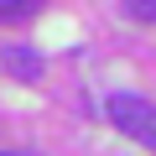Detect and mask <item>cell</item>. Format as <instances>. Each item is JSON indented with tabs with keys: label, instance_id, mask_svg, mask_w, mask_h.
<instances>
[{
	"label": "cell",
	"instance_id": "6da1fadb",
	"mask_svg": "<svg viewBox=\"0 0 156 156\" xmlns=\"http://www.w3.org/2000/svg\"><path fill=\"white\" fill-rule=\"evenodd\" d=\"M104 115H109L130 140H140L146 151H156V104H151V99H140V94H109V99H104Z\"/></svg>",
	"mask_w": 156,
	"mask_h": 156
},
{
	"label": "cell",
	"instance_id": "7a4b0ae2",
	"mask_svg": "<svg viewBox=\"0 0 156 156\" xmlns=\"http://www.w3.org/2000/svg\"><path fill=\"white\" fill-rule=\"evenodd\" d=\"M0 62H5V73H16V78H42V57L31 47H5Z\"/></svg>",
	"mask_w": 156,
	"mask_h": 156
},
{
	"label": "cell",
	"instance_id": "3957f363",
	"mask_svg": "<svg viewBox=\"0 0 156 156\" xmlns=\"http://www.w3.org/2000/svg\"><path fill=\"white\" fill-rule=\"evenodd\" d=\"M125 16H135V21H156V0H130Z\"/></svg>",
	"mask_w": 156,
	"mask_h": 156
},
{
	"label": "cell",
	"instance_id": "277c9868",
	"mask_svg": "<svg viewBox=\"0 0 156 156\" xmlns=\"http://www.w3.org/2000/svg\"><path fill=\"white\" fill-rule=\"evenodd\" d=\"M16 16H31V5H16V0H0V21H16Z\"/></svg>",
	"mask_w": 156,
	"mask_h": 156
},
{
	"label": "cell",
	"instance_id": "5b68a950",
	"mask_svg": "<svg viewBox=\"0 0 156 156\" xmlns=\"http://www.w3.org/2000/svg\"><path fill=\"white\" fill-rule=\"evenodd\" d=\"M0 156H16V151H0Z\"/></svg>",
	"mask_w": 156,
	"mask_h": 156
}]
</instances>
